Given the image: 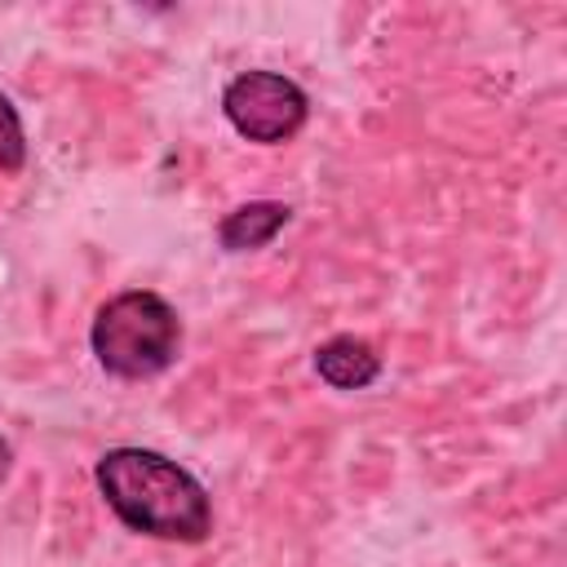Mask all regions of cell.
<instances>
[{"mask_svg": "<svg viewBox=\"0 0 567 567\" xmlns=\"http://www.w3.org/2000/svg\"><path fill=\"white\" fill-rule=\"evenodd\" d=\"M93 483L106 509L137 536L199 545L213 532V501L204 483L164 452L106 447L93 465Z\"/></svg>", "mask_w": 567, "mask_h": 567, "instance_id": "6da1fadb", "label": "cell"}, {"mask_svg": "<svg viewBox=\"0 0 567 567\" xmlns=\"http://www.w3.org/2000/svg\"><path fill=\"white\" fill-rule=\"evenodd\" d=\"M89 346H93V359L102 363V372H111L120 381H146V377H159L164 368H173V359L182 350V319L159 292L128 288L97 306Z\"/></svg>", "mask_w": 567, "mask_h": 567, "instance_id": "7a4b0ae2", "label": "cell"}, {"mask_svg": "<svg viewBox=\"0 0 567 567\" xmlns=\"http://www.w3.org/2000/svg\"><path fill=\"white\" fill-rule=\"evenodd\" d=\"M221 115L244 142L279 146L301 133V124L310 115V97L297 80L257 66V71H239L221 89Z\"/></svg>", "mask_w": 567, "mask_h": 567, "instance_id": "3957f363", "label": "cell"}, {"mask_svg": "<svg viewBox=\"0 0 567 567\" xmlns=\"http://www.w3.org/2000/svg\"><path fill=\"white\" fill-rule=\"evenodd\" d=\"M310 363H315L319 381H328L332 390H368L381 377V368H385L377 346L354 337V332H337L323 346H315Z\"/></svg>", "mask_w": 567, "mask_h": 567, "instance_id": "277c9868", "label": "cell"}, {"mask_svg": "<svg viewBox=\"0 0 567 567\" xmlns=\"http://www.w3.org/2000/svg\"><path fill=\"white\" fill-rule=\"evenodd\" d=\"M292 221V208L279 204V199H248L239 208H230L221 221H217V244L226 252H257L266 248L284 226Z\"/></svg>", "mask_w": 567, "mask_h": 567, "instance_id": "5b68a950", "label": "cell"}, {"mask_svg": "<svg viewBox=\"0 0 567 567\" xmlns=\"http://www.w3.org/2000/svg\"><path fill=\"white\" fill-rule=\"evenodd\" d=\"M27 164V133L13 102L0 93V173H22Z\"/></svg>", "mask_w": 567, "mask_h": 567, "instance_id": "8992f818", "label": "cell"}, {"mask_svg": "<svg viewBox=\"0 0 567 567\" xmlns=\"http://www.w3.org/2000/svg\"><path fill=\"white\" fill-rule=\"evenodd\" d=\"M9 470H13V447H9V439L0 434V483L9 478Z\"/></svg>", "mask_w": 567, "mask_h": 567, "instance_id": "52a82bcc", "label": "cell"}]
</instances>
